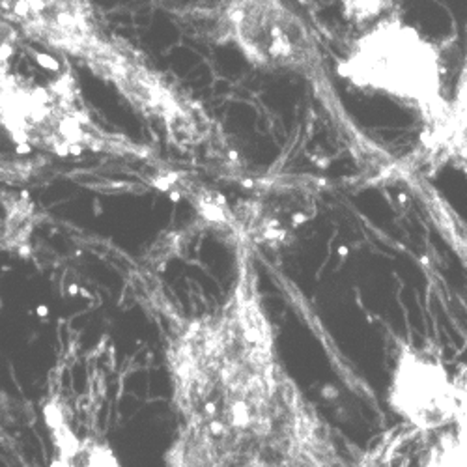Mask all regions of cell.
<instances>
[{"mask_svg":"<svg viewBox=\"0 0 467 467\" xmlns=\"http://www.w3.org/2000/svg\"><path fill=\"white\" fill-rule=\"evenodd\" d=\"M165 363L178 417L165 467H352L281 359L251 245L236 242L215 308L171 320Z\"/></svg>","mask_w":467,"mask_h":467,"instance_id":"6da1fadb","label":"cell"},{"mask_svg":"<svg viewBox=\"0 0 467 467\" xmlns=\"http://www.w3.org/2000/svg\"><path fill=\"white\" fill-rule=\"evenodd\" d=\"M5 19L32 44L81 62L119 90L182 150L210 144L215 128L131 44L110 34L92 0H3Z\"/></svg>","mask_w":467,"mask_h":467,"instance_id":"7a4b0ae2","label":"cell"},{"mask_svg":"<svg viewBox=\"0 0 467 467\" xmlns=\"http://www.w3.org/2000/svg\"><path fill=\"white\" fill-rule=\"evenodd\" d=\"M338 73L352 87L413 110L424 124L428 144L438 148L449 122L452 94L445 42L395 12L356 37L338 64Z\"/></svg>","mask_w":467,"mask_h":467,"instance_id":"3957f363","label":"cell"},{"mask_svg":"<svg viewBox=\"0 0 467 467\" xmlns=\"http://www.w3.org/2000/svg\"><path fill=\"white\" fill-rule=\"evenodd\" d=\"M3 126L21 148L62 158L85 151L146 158V148L101 130L92 120L67 71L46 85L3 71Z\"/></svg>","mask_w":467,"mask_h":467,"instance_id":"277c9868","label":"cell"},{"mask_svg":"<svg viewBox=\"0 0 467 467\" xmlns=\"http://www.w3.org/2000/svg\"><path fill=\"white\" fill-rule=\"evenodd\" d=\"M217 23L223 42L260 69L310 73L318 67L315 37L286 0H226Z\"/></svg>","mask_w":467,"mask_h":467,"instance_id":"5b68a950","label":"cell"},{"mask_svg":"<svg viewBox=\"0 0 467 467\" xmlns=\"http://www.w3.org/2000/svg\"><path fill=\"white\" fill-rule=\"evenodd\" d=\"M387 400L415 432L434 434L456 422L467 406V391L451 378L438 349L399 344Z\"/></svg>","mask_w":467,"mask_h":467,"instance_id":"8992f818","label":"cell"},{"mask_svg":"<svg viewBox=\"0 0 467 467\" xmlns=\"http://www.w3.org/2000/svg\"><path fill=\"white\" fill-rule=\"evenodd\" d=\"M317 213V189L308 178L283 176L264 180L234 213L230 228L236 242L279 247Z\"/></svg>","mask_w":467,"mask_h":467,"instance_id":"52a82bcc","label":"cell"},{"mask_svg":"<svg viewBox=\"0 0 467 467\" xmlns=\"http://www.w3.org/2000/svg\"><path fill=\"white\" fill-rule=\"evenodd\" d=\"M44 419L53 447L49 467H124L103 438L81 432L67 419L66 408L57 397L46 400Z\"/></svg>","mask_w":467,"mask_h":467,"instance_id":"ba28073f","label":"cell"},{"mask_svg":"<svg viewBox=\"0 0 467 467\" xmlns=\"http://www.w3.org/2000/svg\"><path fill=\"white\" fill-rule=\"evenodd\" d=\"M424 449L420 467H467V406L456 422L434 434Z\"/></svg>","mask_w":467,"mask_h":467,"instance_id":"9c48e42d","label":"cell"},{"mask_svg":"<svg viewBox=\"0 0 467 467\" xmlns=\"http://www.w3.org/2000/svg\"><path fill=\"white\" fill-rule=\"evenodd\" d=\"M36 228V208L25 194L5 197L3 219V249L19 253L30 242Z\"/></svg>","mask_w":467,"mask_h":467,"instance_id":"30bf717a","label":"cell"},{"mask_svg":"<svg viewBox=\"0 0 467 467\" xmlns=\"http://www.w3.org/2000/svg\"><path fill=\"white\" fill-rule=\"evenodd\" d=\"M467 139V47L462 55L456 77L452 81L451 94V114L443 133V139L438 146L452 148L456 142H463Z\"/></svg>","mask_w":467,"mask_h":467,"instance_id":"8fae6325","label":"cell"},{"mask_svg":"<svg viewBox=\"0 0 467 467\" xmlns=\"http://www.w3.org/2000/svg\"><path fill=\"white\" fill-rule=\"evenodd\" d=\"M399 0H340L344 17L358 26H368L397 12Z\"/></svg>","mask_w":467,"mask_h":467,"instance_id":"7c38bea8","label":"cell"}]
</instances>
